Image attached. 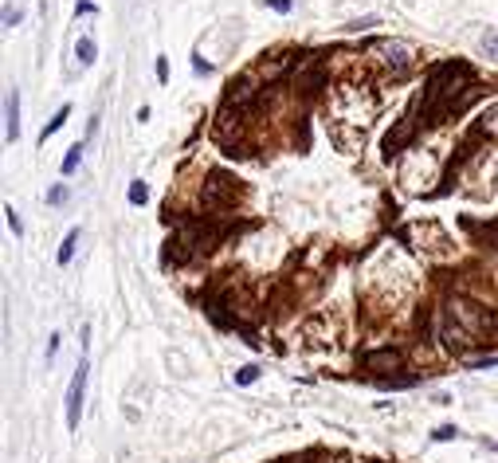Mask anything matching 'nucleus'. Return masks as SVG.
Wrapping results in <instances>:
<instances>
[{
	"instance_id": "8",
	"label": "nucleus",
	"mask_w": 498,
	"mask_h": 463,
	"mask_svg": "<svg viewBox=\"0 0 498 463\" xmlns=\"http://www.w3.org/2000/svg\"><path fill=\"white\" fill-rule=\"evenodd\" d=\"M256 377H259V369H256V366H247V369H240V373H236V385H251Z\"/></svg>"
},
{
	"instance_id": "9",
	"label": "nucleus",
	"mask_w": 498,
	"mask_h": 463,
	"mask_svg": "<svg viewBox=\"0 0 498 463\" xmlns=\"http://www.w3.org/2000/svg\"><path fill=\"white\" fill-rule=\"evenodd\" d=\"M483 48H486V55H495V59H498V32H486Z\"/></svg>"
},
{
	"instance_id": "12",
	"label": "nucleus",
	"mask_w": 498,
	"mask_h": 463,
	"mask_svg": "<svg viewBox=\"0 0 498 463\" xmlns=\"http://www.w3.org/2000/svg\"><path fill=\"white\" fill-rule=\"evenodd\" d=\"M263 4H271L275 12H291V0H263Z\"/></svg>"
},
{
	"instance_id": "6",
	"label": "nucleus",
	"mask_w": 498,
	"mask_h": 463,
	"mask_svg": "<svg viewBox=\"0 0 498 463\" xmlns=\"http://www.w3.org/2000/svg\"><path fill=\"white\" fill-rule=\"evenodd\" d=\"M79 161H83V146H71V153L63 158V173H75L79 169Z\"/></svg>"
},
{
	"instance_id": "5",
	"label": "nucleus",
	"mask_w": 498,
	"mask_h": 463,
	"mask_svg": "<svg viewBox=\"0 0 498 463\" xmlns=\"http://www.w3.org/2000/svg\"><path fill=\"white\" fill-rule=\"evenodd\" d=\"M67 114H71V106H59V114H55V118H51V122L44 126V134H39V142H48V138L55 134V130H63V122H67Z\"/></svg>"
},
{
	"instance_id": "11",
	"label": "nucleus",
	"mask_w": 498,
	"mask_h": 463,
	"mask_svg": "<svg viewBox=\"0 0 498 463\" xmlns=\"http://www.w3.org/2000/svg\"><path fill=\"white\" fill-rule=\"evenodd\" d=\"M4 212H8V228L20 236V232H24V224H20V216H16V208H4Z\"/></svg>"
},
{
	"instance_id": "2",
	"label": "nucleus",
	"mask_w": 498,
	"mask_h": 463,
	"mask_svg": "<svg viewBox=\"0 0 498 463\" xmlns=\"http://www.w3.org/2000/svg\"><path fill=\"white\" fill-rule=\"evenodd\" d=\"M4 106H8V142H16V134H20V95L16 91H8V98H4Z\"/></svg>"
},
{
	"instance_id": "7",
	"label": "nucleus",
	"mask_w": 498,
	"mask_h": 463,
	"mask_svg": "<svg viewBox=\"0 0 498 463\" xmlns=\"http://www.w3.org/2000/svg\"><path fill=\"white\" fill-rule=\"evenodd\" d=\"M146 185H142V181H134V185H130V205H146Z\"/></svg>"
},
{
	"instance_id": "13",
	"label": "nucleus",
	"mask_w": 498,
	"mask_h": 463,
	"mask_svg": "<svg viewBox=\"0 0 498 463\" xmlns=\"http://www.w3.org/2000/svg\"><path fill=\"white\" fill-rule=\"evenodd\" d=\"M16 24H20V16H16L12 8H4V28H16Z\"/></svg>"
},
{
	"instance_id": "3",
	"label": "nucleus",
	"mask_w": 498,
	"mask_h": 463,
	"mask_svg": "<svg viewBox=\"0 0 498 463\" xmlns=\"http://www.w3.org/2000/svg\"><path fill=\"white\" fill-rule=\"evenodd\" d=\"M75 244H79V228H71V232H67V240H63V247H59V267H67V263H71Z\"/></svg>"
},
{
	"instance_id": "10",
	"label": "nucleus",
	"mask_w": 498,
	"mask_h": 463,
	"mask_svg": "<svg viewBox=\"0 0 498 463\" xmlns=\"http://www.w3.org/2000/svg\"><path fill=\"white\" fill-rule=\"evenodd\" d=\"M48 200L51 205H63V200H67V185H55V189L48 193Z\"/></svg>"
},
{
	"instance_id": "1",
	"label": "nucleus",
	"mask_w": 498,
	"mask_h": 463,
	"mask_svg": "<svg viewBox=\"0 0 498 463\" xmlns=\"http://www.w3.org/2000/svg\"><path fill=\"white\" fill-rule=\"evenodd\" d=\"M83 393H86V361H79L71 377V389H67V428L79 432V413H83Z\"/></svg>"
},
{
	"instance_id": "4",
	"label": "nucleus",
	"mask_w": 498,
	"mask_h": 463,
	"mask_svg": "<svg viewBox=\"0 0 498 463\" xmlns=\"http://www.w3.org/2000/svg\"><path fill=\"white\" fill-rule=\"evenodd\" d=\"M95 51H98V48H95V39H86V36H83V39H79V48H75V55H79V63H83V67H90V63L98 59Z\"/></svg>"
}]
</instances>
